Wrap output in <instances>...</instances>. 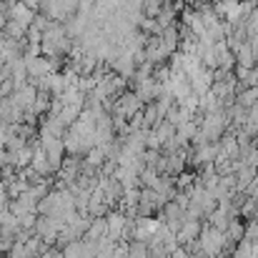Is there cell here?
Listing matches in <instances>:
<instances>
[{
    "mask_svg": "<svg viewBox=\"0 0 258 258\" xmlns=\"http://www.w3.org/2000/svg\"><path fill=\"white\" fill-rule=\"evenodd\" d=\"M3 258H5V256H3Z\"/></svg>",
    "mask_w": 258,
    "mask_h": 258,
    "instance_id": "8fae6325",
    "label": "cell"
},
{
    "mask_svg": "<svg viewBox=\"0 0 258 258\" xmlns=\"http://www.w3.org/2000/svg\"><path fill=\"white\" fill-rule=\"evenodd\" d=\"M25 5H30L33 10H40V0H23Z\"/></svg>",
    "mask_w": 258,
    "mask_h": 258,
    "instance_id": "ba28073f",
    "label": "cell"
},
{
    "mask_svg": "<svg viewBox=\"0 0 258 258\" xmlns=\"http://www.w3.org/2000/svg\"><path fill=\"white\" fill-rule=\"evenodd\" d=\"M30 168H35V171L40 173V175H55L53 168H50V161H48V153H45V148H43V143H38L35 146V153H33V161H30Z\"/></svg>",
    "mask_w": 258,
    "mask_h": 258,
    "instance_id": "277c9868",
    "label": "cell"
},
{
    "mask_svg": "<svg viewBox=\"0 0 258 258\" xmlns=\"http://www.w3.org/2000/svg\"><path fill=\"white\" fill-rule=\"evenodd\" d=\"M10 78H13L10 63H3V60H0V83H5V81H10Z\"/></svg>",
    "mask_w": 258,
    "mask_h": 258,
    "instance_id": "52a82bcc",
    "label": "cell"
},
{
    "mask_svg": "<svg viewBox=\"0 0 258 258\" xmlns=\"http://www.w3.org/2000/svg\"><path fill=\"white\" fill-rule=\"evenodd\" d=\"M35 15H38V10H33V8L25 5L23 0H10V20H15V23L30 28L33 20H35Z\"/></svg>",
    "mask_w": 258,
    "mask_h": 258,
    "instance_id": "3957f363",
    "label": "cell"
},
{
    "mask_svg": "<svg viewBox=\"0 0 258 258\" xmlns=\"http://www.w3.org/2000/svg\"><path fill=\"white\" fill-rule=\"evenodd\" d=\"M0 98H3V95H0Z\"/></svg>",
    "mask_w": 258,
    "mask_h": 258,
    "instance_id": "30bf717a",
    "label": "cell"
},
{
    "mask_svg": "<svg viewBox=\"0 0 258 258\" xmlns=\"http://www.w3.org/2000/svg\"><path fill=\"white\" fill-rule=\"evenodd\" d=\"M66 228V221L63 218H55V216H48V213H40L38 216V223H35V233L45 241V243H55L58 233Z\"/></svg>",
    "mask_w": 258,
    "mask_h": 258,
    "instance_id": "6da1fadb",
    "label": "cell"
},
{
    "mask_svg": "<svg viewBox=\"0 0 258 258\" xmlns=\"http://www.w3.org/2000/svg\"><path fill=\"white\" fill-rule=\"evenodd\" d=\"M258 100V88H248L243 95H241V105H253Z\"/></svg>",
    "mask_w": 258,
    "mask_h": 258,
    "instance_id": "8992f818",
    "label": "cell"
},
{
    "mask_svg": "<svg viewBox=\"0 0 258 258\" xmlns=\"http://www.w3.org/2000/svg\"><path fill=\"white\" fill-rule=\"evenodd\" d=\"M3 33H5L8 38H13V40H23V38L28 35V28L20 25V23H15V20H8V25L3 28Z\"/></svg>",
    "mask_w": 258,
    "mask_h": 258,
    "instance_id": "5b68a950",
    "label": "cell"
},
{
    "mask_svg": "<svg viewBox=\"0 0 258 258\" xmlns=\"http://www.w3.org/2000/svg\"><path fill=\"white\" fill-rule=\"evenodd\" d=\"M0 233H3V226H0Z\"/></svg>",
    "mask_w": 258,
    "mask_h": 258,
    "instance_id": "9c48e42d",
    "label": "cell"
},
{
    "mask_svg": "<svg viewBox=\"0 0 258 258\" xmlns=\"http://www.w3.org/2000/svg\"><path fill=\"white\" fill-rule=\"evenodd\" d=\"M25 58V66H28V81H33V78H48L50 73H53V66H50V58L48 55H23Z\"/></svg>",
    "mask_w": 258,
    "mask_h": 258,
    "instance_id": "7a4b0ae2",
    "label": "cell"
}]
</instances>
